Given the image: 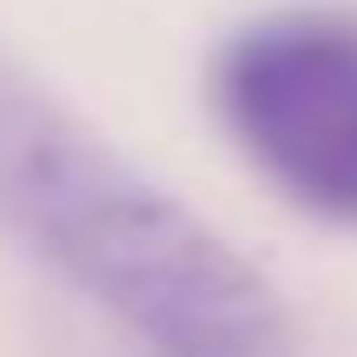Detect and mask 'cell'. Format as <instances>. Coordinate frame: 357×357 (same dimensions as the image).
I'll return each instance as SVG.
<instances>
[{"label":"cell","mask_w":357,"mask_h":357,"mask_svg":"<svg viewBox=\"0 0 357 357\" xmlns=\"http://www.w3.org/2000/svg\"><path fill=\"white\" fill-rule=\"evenodd\" d=\"M0 231L139 357H291L252 258L0 53Z\"/></svg>","instance_id":"6da1fadb"},{"label":"cell","mask_w":357,"mask_h":357,"mask_svg":"<svg viewBox=\"0 0 357 357\" xmlns=\"http://www.w3.org/2000/svg\"><path fill=\"white\" fill-rule=\"evenodd\" d=\"M212 113L305 218L357 231V7H278L212 53Z\"/></svg>","instance_id":"7a4b0ae2"}]
</instances>
